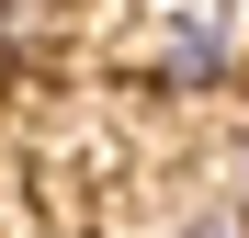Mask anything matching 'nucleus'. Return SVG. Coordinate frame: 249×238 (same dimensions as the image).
<instances>
[{
	"mask_svg": "<svg viewBox=\"0 0 249 238\" xmlns=\"http://www.w3.org/2000/svg\"><path fill=\"white\" fill-rule=\"evenodd\" d=\"M159 79H170V91H215V79H227V34L204 12H181L170 34H159Z\"/></svg>",
	"mask_w": 249,
	"mask_h": 238,
	"instance_id": "f257e3e1",
	"label": "nucleus"
},
{
	"mask_svg": "<svg viewBox=\"0 0 249 238\" xmlns=\"http://www.w3.org/2000/svg\"><path fill=\"white\" fill-rule=\"evenodd\" d=\"M170 238H249V216H238V204H204V216H181Z\"/></svg>",
	"mask_w": 249,
	"mask_h": 238,
	"instance_id": "f03ea898",
	"label": "nucleus"
},
{
	"mask_svg": "<svg viewBox=\"0 0 249 238\" xmlns=\"http://www.w3.org/2000/svg\"><path fill=\"white\" fill-rule=\"evenodd\" d=\"M238 170H249V159H238Z\"/></svg>",
	"mask_w": 249,
	"mask_h": 238,
	"instance_id": "7ed1b4c3",
	"label": "nucleus"
}]
</instances>
